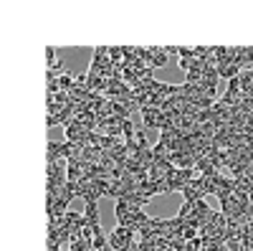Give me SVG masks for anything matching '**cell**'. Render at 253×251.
<instances>
[{"instance_id":"6da1fadb","label":"cell","mask_w":253,"mask_h":251,"mask_svg":"<svg viewBox=\"0 0 253 251\" xmlns=\"http://www.w3.org/2000/svg\"><path fill=\"white\" fill-rule=\"evenodd\" d=\"M107 236H109V246L114 251H132L134 249V231H129L124 226H114Z\"/></svg>"},{"instance_id":"7a4b0ae2","label":"cell","mask_w":253,"mask_h":251,"mask_svg":"<svg viewBox=\"0 0 253 251\" xmlns=\"http://www.w3.org/2000/svg\"><path fill=\"white\" fill-rule=\"evenodd\" d=\"M193 178H195V170H182V167H175V173L167 178V191H170V193H182Z\"/></svg>"},{"instance_id":"3957f363","label":"cell","mask_w":253,"mask_h":251,"mask_svg":"<svg viewBox=\"0 0 253 251\" xmlns=\"http://www.w3.org/2000/svg\"><path fill=\"white\" fill-rule=\"evenodd\" d=\"M175 173V162L172 160H157L152 167H150V180L155 183H167V178H170Z\"/></svg>"},{"instance_id":"277c9868","label":"cell","mask_w":253,"mask_h":251,"mask_svg":"<svg viewBox=\"0 0 253 251\" xmlns=\"http://www.w3.org/2000/svg\"><path fill=\"white\" fill-rule=\"evenodd\" d=\"M236 191V180L233 178H225V175H215V196L220 198V201H225V198H230V193Z\"/></svg>"},{"instance_id":"5b68a950","label":"cell","mask_w":253,"mask_h":251,"mask_svg":"<svg viewBox=\"0 0 253 251\" xmlns=\"http://www.w3.org/2000/svg\"><path fill=\"white\" fill-rule=\"evenodd\" d=\"M152 155H155V162H157V160H170V157H172V150L157 140V145H152Z\"/></svg>"},{"instance_id":"8992f818","label":"cell","mask_w":253,"mask_h":251,"mask_svg":"<svg viewBox=\"0 0 253 251\" xmlns=\"http://www.w3.org/2000/svg\"><path fill=\"white\" fill-rule=\"evenodd\" d=\"M132 213V208H129V203H126L124 198H119L117 201V205H114V216H117V223L124 218V216H129Z\"/></svg>"},{"instance_id":"52a82bcc","label":"cell","mask_w":253,"mask_h":251,"mask_svg":"<svg viewBox=\"0 0 253 251\" xmlns=\"http://www.w3.org/2000/svg\"><path fill=\"white\" fill-rule=\"evenodd\" d=\"M137 135V122L134 119H124V124H122V137L124 140H132Z\"/></svg>"},{"instance_id":"ba28073f","label":"cell","mask_w":253,"mask_h":251,"mask_svg":"<svg viewBox=\"0 0 253 251\" xmlns=\"http://www.w3.org/2000/svg\"><path fill=\"white\" fill-rule=\"evenodd\" d=\"M107 246H109V236H104L101 231L91 239V251H104Z\"/></svg>"},{"instance_id":"9c48e42d","label":"cell","mask_w":253,"mask_h":251,"mask_svg":"<svg viewBox=\"0 0 253 251\" xmlns=\"http://www.w3.org/2000/svg\"><path fill=\"white\" fill-rule=\"evenodd\" d=\"M69 251H91V241H86V239H74V241L69 244Z\"/></svg>"},{"instance_id":"30bf717a","label":"cell","mask_w":253,"mask_h":251,"mask_svg":"<svg viewBox=\"0 0 253 251\" xmlns=\"http://www.w3.org/2000/svg\"><path fill=\"white\" fill-rule=\"evenodd\" d=\"M46 124H48V127H53V124H61V117H58V114H48Z\"/></svg>"},{"instance_id":"8fae6325","label":"cell","mask_w":253,"mask_h":251,"mask_svg":"<svg viewBox=\"0 0 253 251\" xmlns=\"http://www.w3.org/2000/svg\"><path fill=\"white\" fill-rule=\"evenodd\" d=\"M48 251H66V249H58V246H48Z\"/></svg>"}]
</instances>
